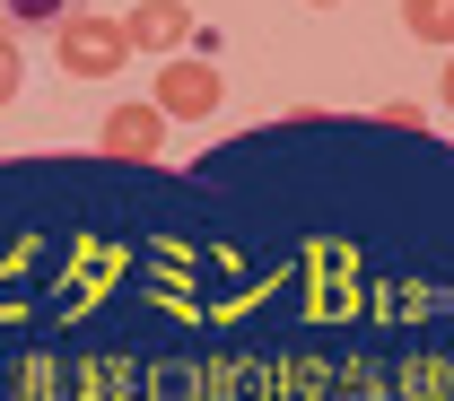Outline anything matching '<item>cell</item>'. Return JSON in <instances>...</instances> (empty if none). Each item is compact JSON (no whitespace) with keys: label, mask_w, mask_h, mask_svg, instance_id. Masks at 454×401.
<instances>
[{"label":"cell","mask_w":454,"mask_h":401,"mask_svg":"<svg viewBox=\"0 0 454 401\" xmlns=\"http://www.w3.org/2000/svg\"><path fill=\"white\" fill-rule=\"evenodd\" d=\"M402 27L419 44H454V0H402Z\"/></svg>","instance_id":"5b68a950"},{"label":"cell","mask_w":454,"mask_h":401,"mask_svg":"<svg viewBox=\"0 0 454 401\" xmlns=\"http://www.w3.org/2000/svg\"><path fill=\"white\" fill-rule=\"evenodd\" d=\"M97 149H106V158H158V149H167V114H158V105H114V114L97 122Z\"/></svg>","instance_id":"277c9868"},{"label":"cell","mask_w":454,"mask_h":401,"mask_svg":"<svg viewBox=\"0 0 454 401\" xmlns=\"http://www.w3.org/2000/svg\"><path fill=\"white\" fill-rule=\"evenodd\" d=\"M122 35H131V53H192V35H201V27H192V9H184V0H140V9H131V18H122Z\"/></svg>","instance_id":"3957f363"},{"label":"cell","mask_w":454,"mask_h":401,"mask_svg":"<svg viewBox=\"0 0 454 401\" xmlns=\"http://www.w3.org/2000/svg\"><path fill=\"white\" fill-rule=\"evenodd\" d=\"M18 88H27V53H18V44H9V27H0V105H9Z\"/></svg>","instance_id":"52a82bcc"},{"label":"cell","mask_w":454,"mask_h":401,"mask_svg":"<svg viewBox=\"0 0 454 401\" xmlns=\"http://www.w3.org/2000/svg\"><path fill=\"white\" fill-rule=\"evenodd\" d=\"M61 70L70 79H114L122 61H131V35H122V18H61Z\"/></svg>","instance_id":"7a4b0ae2"},{"label":"cell","mask_w":454,"mask_h":401,"mask_svg":"<svg viewBox=\"0 0 454 401\" xmlns=\"http://www.w3.org/2000/svg\"><path fill=\"white\" fill-rule=\"evenodd\" d=\"M306 9H340V0H306Z\"/></svg>","instance_id":"9c48e42d"},{"label":"cell","mask_w":454,"mask_h":401,"mask_svg":"<svg viewBox=\"0 0 454 401\" xmlns=\"http://www.w3.org/2000/svg\"><path fill=\"white\" fill-rule=\"evenodd\" d=\"M219 61L210 53H175V61H158V88H149V105L167 122H210L219 114Z\"/></svg>","instance_id":"6da1fadb"},{"label":"cell","mask_w":454,"mask_h":401,"mask_svg":"<svg viewBox=\"0 0 454 401\" xmlns=\"http://www.w3.org/2000/svg\"><path fill=\"white\" fill-rule=\"evenodd\" d=\"M437 96H446V114H454V53H446V79H437Z\"/></svg>","instance_id":"ba28073f"},{"label":"cell","mask_w":454,"mask_h":401,"mask_svg":"<svg viewBox=\"0 0 454 401\" xmlns=\"http://www.w3.org/2000/svg\"><path fill=\"white\" fill-rule=\"evenodd\" d=\"M0 18H9V27H61L70 0H0Z\"/></svg>","instance_id":"8992f818"}]
</instances>
